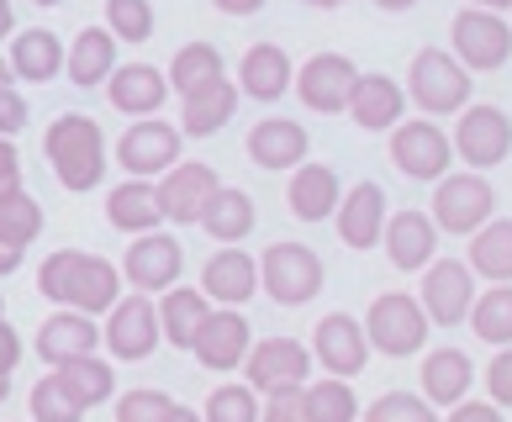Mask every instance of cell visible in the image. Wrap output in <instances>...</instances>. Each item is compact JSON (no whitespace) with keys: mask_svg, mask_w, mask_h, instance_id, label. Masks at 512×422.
<instances>
[{"mask_svg":"<svg viewBox=\"0 0 512 422\" xmlns=\"http://www.w3.org/2000/svg\"><path fill=\"white\" fill-rule=\"evenodd\" d=\"M470 328H476V338L491 343V349L512 343V280H507V285H491V291H476V306H470Z\"/></svg>","mask_w":512,"mask_h":422,"instance_id":"obj_37","label":"cell"},{"mask_svg":"<svg viewBox=\"0 0 512 422\" xmlns=\"http://www.w3.org/2000/svg\"><path fill=\"white\" fill-rule=\"evenodd\" d=\"M117 164L127 169V175H138V180L164 175V169H175V164H180V127L143 117L138 127H127V132H122V143H117Z\"/></svg>","mask_w":512,"mask_h":422,"instance_id":"obj_11","label":"cell"},{"mask_svg":"<svg viewBox=\"0 0 512 422\" xmlns=\"http://www.w3.org/2000/svg\"><path fill=\"white\" fill-rule=\"evenodd\" d=\"M449 153H454V143L444 138V127H433L423 117L396 122V132H391V159L407 180H444Z\"/></svg>","mask_w":512,"mask_h":422,"instance_id":"obj_8","label":"cell"},{"mask_svg":"<svg viewBox=\"0 0 512 422\" xmlns=\"http://www.w3.org/2000/svg\"><path fill=\"white\" fill-rule=\"evenodd\" d=\"M212 6L227 16H254V11H264V0H212Z\"/></svg>","mask_w":512,"mask_h":422,"instance_id":"obj_53","label":"cell"},{"mask_svg":"<svg viewBox=\"0 0 512 422\" xmlns=\"http://www.w3.org/2000/svg\"><path fill=\"white\" fill-rule=\"evenodd\" d=\"M470 380H476V364H470L460 349H433V354L423 359V396L439 401V407L465 401Z\"/></svg>","mask_w":512,"mask_h":422,"instance_id":"obj_32","label":"cell"},{"mask_svg":"<svg viewBox=\"0 0 512 422\" xmlns=\"http://www.w3.org/2000/svg\"><path fill=\"white\" fill-rule=\"evenodd\" d=\"M491 211H497V196L481 175H444L433 190V227H444V233H476L491 222Z\"/></svg>","mask_w":512,"mask_h":422,"instance_id":"obj_6","label":"cell"},{"mask_svg":"<svg viewBox=\"0 0 512 422\" xmlns=\"http://www.w3.org/2000/svg\"><path fill=\"white\" fill-rule=\"evenodd\" d=\"M454 53L465 59V69H502L512 59V27L497 11L470 6L454 16Z\"/></svg>","mask_w":512,"mask_h":422,"instance_id":"obj_7","label":"cell"},{"mask_svg":"<svg viewBox=\"0 0 512 422\" xmlns=\"http://www.w3.org/2000/svg\"><path fill=\"white\" fill-rule=\"evenodd\" d=\"M27 127V101L16 85H0V138H16Z\"/></svg>","mask_w":512,"mask_h":422,"instance_id":"obj_48","label":"cell"},{"mask_svg":"<svg viewBox=\"0 0 512 422\" xmlns=\"http://www.w3.org/2000/svg\"><path fill=\"white\" fill-rule=\"evenodd\" d=\"M106 32L117 43H148L154 37V6L148 0H106Z\"/></svg>","mask_w":512,"mask_h":422,"instance_id":"obj_40","label":"cell"},{"mask_svg":"<svg viewBox=\"0 0 512 422\" xmlns=\"http://www.w3.org/2000/svg\"><path fill=\"white\" fill-rule=\"evenodd\" d=\"M48 164L59 169L64 190H96L106 175V138L101 127L80 117V111H64L59 122L48 127Z\"/></svg>","mask_w":512,"mask_h":422,"instance_id":"obj_2","label":"cell"},{"mask_svg":"<svg viewBox=\"0 0 512 422\" xmlns=\"http://www.w3.org/2000/svg\"><path fill=\"white\" fill-rule=\"evenodd\" d=\"M37 291L59 306H74V312L96 317V312H111L117 306V291H122V270L106 264L96 254H80V248H64V254H48L43 270H37Z\"/></svg>","mask_w":512,"mask_h":422,"instance_id":"obj_1","label":"cell"},{"mask_svg":"<svg viewBox=\"0 0 512 422\" xmlns=\"http://www.w3.org/2000/svg\"><path fill=\"white\" fill-rule=\"evenodd\" d=\"M259 422H307V407H301V391H270L259 407Z\"/></svg>","mask_w":512,"mask_h":422,"instance_id":"obj_46","label":"cell"},{"mask_svg":"<svg viewBox=\"0 0 512 422\" xmlns=\"http://www.w3.org/2000/svg\"><path fill=\"white\" fill-rule=\"evenodd\" d=\"M470 306H476V270L460 264V259H433L428 275H423V312H428V322L454 328V322L470 317Z\"/></svg>","mask_w":512,"mask_h":422,"instance_id":"obj_9","label":"cell"},{"mask_svg":"<svg viewBox=\"0 0 512 422\" xmlns=\"http://www.w3.org/2000/svg\"><path fill=\"white\" fill-rule=\"evenodd\" d=\"M402 106H407V90L386 80V74H359V85L349 95V117L365 127V132H381L402 122Z\"/></svg>","mask_w":512,"mask_h":422,"instance_id":"obj_25","label":"cell"},{"mask_svg":"<svg viewBox=\"0 0 512 422\" xmlns=\"http://www.w3.org/2000/svg\"><path fill=\"white\" fill-rule=\"evenodd\" d=\"M470 270L497 285L512 280V222L507 217H491L486 227L470 233Z\"/></svg>","mask_w":512,"mask_h":422,"instance_id":"obj_34","label":"cell"},{"mask_svg":"<svg viewBox=\"0 0 512 422\" xmlns=\"http://www.w3.org/2000/svg\"><path fill=\"white\" fill-rule=\"evenodd\" d=\"M22 190V153L11 148V138H0V201Z\"/></svg>","mask_w":512,"mask_h":422,"instance_id":"obj_49","label":"cell"},{"mask_svg":"<svg viewBox=\"0 0 512 422\" xmlns=\"http://www.w3.org/2000/svg\"><path fill=\"white\" fill-rule=\"evenodd\" d=\"M212 312L206 306V291H191V285H169V296L159 301V328L169 338V349H191V338L201 328V317Z\"/></svg>","mask_w":512,"mask_h":422,"instance_id":"obj_35","label":"cell"},{"mask_svg":"<svg viewBox=\"0 0 512 422\" xmlns=\"http://www.w3.org/2000/svg\"><path fill=\"white\" fill-rule=\"evenodd\" d=\"M407 95L428 111V117H449V111H460V106H465V95H470V74H465V64L454 59V53L423 48V53L412 59Z\"/></svg>","mask_w":512,"mask_h":422,"instance_id":"obj_5","label":"cell"},{"mask_svg":"<svg viewBox=\"0 0 512 422\" xmlns=\"http://www.w3.org/2000/svg\"><path fill=\"white\" fill-rule=\"evenodd\" d=\"M16 264H22V248L0 233V275H16Z\"/></svg>","mask_w":512,"mask_h":422,"instance_id":"obj_52","label":"cell"},{"mask_svg":"<svg viewBox=\"0 0 512 422\" xmlns=\"http://www.w3.org/2000/svg\"><path fill=\"white\" fill-rule=\"evenodd\" d=\"M381 233H386V254L396 270H423L439 254V227L423 211H396V217H386Z\"/></svg>","mask_w":512,"mask_h":422,"instance_id":"obj_19","label":"cell"},{"mask_svg":"<svg viewBox=\"0 0 512 422\" xmlns=\"http://www.w3.org/2000/svg\"><path fill=\"white\" fill-rule=\"evenodd\" d=\"M111 69H117V37H111L106 27H85V32L69 43V53H64V74H69L80 90L106 85Z\"/></svg>","mask_w":512,"mask_h":422,"instance_id":"obj_26","label":"cell"},{"mask_svg":"<svg viewBox=\"0 0 512 422\" xmlns=\"http://www.w3.org/2000/svg\"><path fill=\"white\" fill-rule=\"evenodd\" d=\"M476 6H486V11H502V6H512V0H476Z\"/></svg>","mask_w":512,"mask_h":422,"instance_id":"obj_59","label":"cell"},{"mask_svg":"<svg viewBox=\"0 0 512 422\" xmlns=\"http://www.w3.org/2000/svg\"><path fill=\"white\" fill-rule=\"evenodd\" d=\"M233 111H238V85L227 80V74H217V80L185 90L180 127L191 132V138H212V132H222L227 122H233Z\"/></svg>","mask_w":512,"mask_h":422,"instance_id":"obj_20","label":"cell"},{"mask_svg":"<svg viewBox=\"0 0 512 422\" xmlns=\"http://www.w3.org/2000/svg\"><path fill=\"white\" fill-rule=\"evenodd\" d=\"M375 6H381V11H412L417 0H375Z\"/></svg>","mask_w":512,"mask_h":422,"instance_id":"obj_54","label":"cell"},{"mask_svg":"<svg viewBox=\"0 0 512 422\" xmlns=\"http://www.w3.org/2000/svg\"><path fill=\"white\" fill-rule=\"evenodd\" d=\"M365 338H370V349H381V354H391V359L417 354V349H423V338H428L423 301H412L407 291L375 296L370 317H365Z\"/></svg>","mask_w":512,"mask_h":422,"instance_id":"obj_4","label":"cell"},{"mask_svg":"<svg viewBox=\"0 0 512 422\" xmlns=\"http://www.w3.org/2000/svg\"><path fill=\"white\" fill-rule=\"evenodd\" d=\"M6 396H11V380H6V375H0V401H6Z\"/></svg>","mask_w":512,"mask_h":422,"instance_id":"obj_60","label":"cell"},{"mask_svg":"<svg viewBox=\"0 0 512 422\" xmlns=\"http://www.w3.org/2000/svg\"><path fill=\"white\" fill-rule=\"evenodd\" d=\"M386 227V190L381 185H354L344 201H338V238L349 248H375Z\"/></svg>","mask_w":512,"mask_h":422,"instance_id":"obj_22","label":"cell"},{"mask_svg":"<svg viewBox=\"0 0 512 422\" xmlns=\"http://www.w3.org/2000/svg\"><path fill=\"white\" fill-rule=\"evenodd\" d=\"M32 6H59V0H32Z\"/></svg>","mask_w":512,"mask_h":422,"instance_id":"obj_61","label":"cell"},{"mask_svg":"<svg viewBox=\"0 0 512 422\" xmlns=\"http://www.w3.org/2000/svg\"><path fill=\"white\" fill-rule=\"evenodd\" d=\"M16 359H22V338H16V328L0 317V375H11Z\"/></svg>","mask_w":512,"mask_h":422,"instance_id":"obj_51","label":"cell"},{"mask_svg":"<svg viewBox=\"0 0 512 422\" xmlns=\"http://www.w3.org/2000/svg\"><path fill=\"white\" fill-rule=\"evenodd\" d=\"M32 417H37V422H80L85 407L48 375V380H37V386H32Z\"/></svg>","mask_w":512,"mask_h":422,"instance_id":"obj_44","label":"cell"},{"mask_svg":"<svg viewBox=\"0 0 512 422\" xmlns=\"http://www.w3.org/2000/svg\"><path fill=\"white\" fill-rule=\"evenodd\" d=\"M53 380H59V386H64L74 401H80V407H101V401L117 391V375H111V364L96 359V354L59 364V370H53Z\"/></svg>","mask_w":512,"mask_h":422,"instance_id":"obj_36","label":"cell"},{"mask_svg":"<svg viewBox=\"0 0 512 422\" xmlns=\"http://www.w3.org/2000/svg\"><path fill=\"white\" fill-rule=\"evenodd\" d=\"M175 417V401L164 391H127L117 401V422H169Z\"/></svg>","mask_w":512,"mask_h":422,"instance_id":"obj_45","label":"cell"},{"mask_svg":"<svg viewBox=\"0 0 512 422\" xmlns=\"http://www.w3.org/2000/svg\"><path fill=\"white\" fill-rule=\"evenodd\" d=\"M217 190V169L212 164H175L159 180V211L169 222H201V206Z\"/></svg>","mask_w":512,"mask_h":422,"instance_id":"obj_18","label":"cell"},{"mask_svg":"<svg viewBox=\"0 0 512 422\" xmlns=\"http://www.w3.org/2000/svg\"><path fill=\"white\" fill-rule=\"evenodd\" d=\"M259 391L254 386H217L212 401H206L201 422H259Z\"/></svg>","mask_w":512,"mask_h":422,"instance_id":"obj_42","label":"cell"},{"mask_svg":"<svg viewBox=\"0 0 512 422\" xmlns=\"http://www.w3.org/2000/svg\"><path fill=\"white\" fill-rule=\"evenodd\" d=\"M96 343H101V328L90 322L85 312H59V317H48L43 322V333H37V354H43V364H69V359H85V354H96Z\"/></svg>","mask_w":512,"mask_h":422,"instance_id":"obj_21","label":"cell"},{"mask_svg":"<svg viewBox=\"0 0 512 422\" xmlns=\"http://www.w3.org/2000/svg\"><path fill=\"white\" fill-rule=\"evenodd\" d=\"M307 6H317V11H333V6H344V0H307Z\"/></svg>","mask_w":512,"mask_h":422,"instance_id":"obj_58","label":"cell"},{"mask_svg":"<svg viewBox=\"0 0 512 422\" xmlns=\"http://www.w3.org/2000/svg\"><path fill=\"white\" fill-rule=\"evenodd\" d=\"M301 407H307V422H354L359 417V401L349 380H312L301 386Z\"/></svg>","mask_w":512,"mask_h":422,"instance_id":"obj_38","label":"cell"},{"mask_svg":"<svg viewBox=\"0 0 512 422\" xmlns=\"http://www.w3.org/2000/svg\"><path fill=\"white\" fill-rule=\"evenodd\" d=\"M185 270V248L164 233H138V243L127 248V285L132 291H169Z\"/></svg>","mask_w":512,"mask_h":422,"instance_id":"obj_16","label":"cell"},{"mask_svg":"<svg viewBox=\"0 0 512 422\" xmlns=\"http://www.w3.org/2000/svg\"><path fill=\"white\" fill-rule=\"evenodd\" d=\"M106 217H111V227H117V233H154V227L164 222L159 185L132 175L127 185H117V190L106 196Z\"/></svg>","mask_w":512,"mask_h":422,"instance_id":"obj_29","label":"cell"},{"mask_svg":"<svg viewBox=\"0 0 512 422\" xmlns=\"http://www.w3.org/2000/svg\"><path fill=\"white\" fill-rule=\"evenodd\" d=\"M249 322H243L238 306H222V312H206L201 328L191 338V354L206 364V370H238L249 359Z\"/></svg>","mask_w":512,"mask_h":422,"instance_id":"obj_12","label":"cell"},{"mask_svg":"<svg viewBox=\"0 0 512 422\" xmlns=\"http://www.w3.org/2000/svg\"><path fill=\"white\" fill-rule=\"evenodd\" d=\"M238 90L254 95V101H280V95L291 90V59H286V48L254 43L249 53H243V64H238Z\"/></svg>","mask_w":512,"mask_h":422,"instance_id":"obj_28","label":"cell"},{"mask_svg":"<svg viewBox=\"0 0 512 422\" xmlns=\"http://www.w3.org/2000/svg\"><path fill=\"white\" fill-rule=\"evenodd\" d=\"M0 233H6L16 248H27L37 233H43V206H37L27 190L6 196V201H0Z\"/></svg>","mask_w":512,"mask_h":422,"instance_id":"obj_41","label":"cell"},{"mask_svg":"<svg viewBox=\"0 0 512 422\" xmlns=\"http://www.w3.org/2000/svg\"><path fill=\"white\" fill-rule=\"evenodd\" d=\"M486 386H491V401L512 407V343L497 349V359H491V370H486Z\"/></svg>","mask_w":512,"mask_h":422,"instance_id":"obj_47","label":"cell"},{"mask_svg":"<svg viewBox=\"0 0 512 422\" xmlns=\"http://www.w3.org/2000/svg\"><path fill=\"white\" fill-rule=\"evenodd\" d=\"M249 159L259 169H296L307 159V127H296L291 117H270L249 132Z\"/></svg>","mask_w":512,"mask_h":422,"instance_id":"obj_27","label":"cell"},{"mask_svg":"<svg viewBox=\"0 0 512 422\" xmlns=\"http://www.w3.org/2000/svg\"><path fill=\"white\" fill-rule=\"evenodd\" d=\"M222 74V53L212 48V43H185L180 53H175V64H169V90H196V85H206V80H217Z\"/></svg>","mask_w":512,"mask_h":422,"instance_id":"obj_39","label":"cell"},{"mask_svg":"<svg viewBox=\"0 0 512 422\" xmlns=\"http://www.w3.org/2000/svg\"><path fill=\"white\" fill-rule=\"evenodd\" d=\"M243 364H249L254 391L270 396V391H301V380L312 370V354L296 338H264V343H254V354Z\"/></svg>","mask_w":512,"mask_h":422,"instance_id":"obj_15","label":"cell"},{"mask_svg":"<svg viewBox=\"0 0 512 422\" xmlns=\"http://www.w3.org/2000/svg\"><path fill=\"white\" fill-rule=\"evenodd\" d=\"M0 306H6V296H0ZM0 317H6V312H0Z\"/></svg>","mask_w":512,"mask_h":422,"instance_id":"obj_62","label":"cell"},{"mask_svg":"<svg viewBox=\"0 0 512 422\" xmlns=\"http://www.w3.org/2000/svg\"><path fill=\"white\" fill-rule=\"evenodd\" d=\"M454 148L465 153L470 169H491L512 153V122L497 106H465V122L454 127Z\"/></svg>","mask_w":512,"mask_h":422,"instance_id":"obj_14","label":"cell"},{"mask_svg":"<svg viewBox=\"0 0 512 422\" xmlns=\"http://www.w3.org/2000/svg\"><path fill=\"white\" fill-rule=\"evenodd\" d=\"M169 422H201V412H191V407H175V417Z\"/></svg>","mask_w":512,"mask_h":422,"instance_id":"obj_56","label":"cell"},{"mask_svg":"<svg viewBox=\"0 0 512 422\" xmlns=\"http://www.w3.org/2000/svg\"><path fill=\"white\" fill-rule=\"evenodd\" d=\"M359 85V69L344 59V53H317L296 69V95L312 111H349V95Z\"/></svg>","mask_w":512,"mask_h":422,"instance_id":"obj_13","label":"cell"},{"mask_svg":"<svg viewBox=\"0 0 512 422\" xmlns=\"http://www.w3.org/2000/svg\"><path fill=\"white\" fill-rule=\"evenodd\" d=\"M16 74H11V59H0V85H11Z\"/></svg>","mask_w":512,"mask_h":422,"instance_id":"obj_57","label":"cell"},{"mask_svg":"<svg viewBox=\"0 0 512 422\" xmlns=\"http://www.w3.org/2000/svg\"><path fill=\"white\" fill-rule=\"evenodd\" d=\"M11 32V0H0V37Z\"/></svg>","mask_w":512,"mask_h":422,"instance_id":"obj_55","label":"cell"},{"mask_svg":"<svg viewBox=\"0 0 512 422\" xmlns=\"http://www.w3.org/2000/svg\"><path fill=\"white\" fill-rule=\"evenodd\" d=\"M259 285L280 306H307L322 291V259L307 243H270L259 259Z\"/></svg>","mask_w":512,"mask_h":422,"instance_id":"obj_3","label":"cell"},{"mask_svg":"<svg viewBox=\"0 0 512 422\" xmlns=\"http://www.w3.org/2000/svg\"><path fill=\"white\" fill-rule=\"evenodd\" d=\"M444 422H502V412L491 401H454V412Z\"/></svg>","mask_w":512,"mask_h":422,"instance_id":"obj_50","label":"cell"},{"mask_svg":"<svg viewBox=\"0 0 512 422\" xmlns=\"http://www.w3.org/2000/svg\"><path fill=\"white\" fill-rule=\"evenodd\" d=\"M254 201L243 196V190H233V185H217L212 190V201L201 206V227L212 233L217 243H238V238H249L254 233Z\"/></svg>","mask_w":512,"mask_h":422,"instance_id":"obj_31","label":"cell"},{"mask_svg":"<svg viewBox=\"0 0 512 422\" xmlns=\"http://www.w3.org/2000/svg\"><path fill=\"white\" fill-rule=\"evenodd\" d=\"M254 285H259L254 259L243 254V248H233V243H222V254H212L206 270H201V291L212 301H222V306H243L254 296Z\"/></svg>","mask_w":512,"mask_h":422,"instance_id":"obj_24","label":"cell"},{"mask_svg":"<svg viewBox=\"0 0 512 422\" xmlns=\"http://www.w3.org/2000/svg\"><path fill=\"white\" fill-rule=\"evenodd\" d=\"M286 206L296 211L301 222H322L328 211H338V175L328 164H296L291 190H286Z\"/></svg>","mask_w":512,"mask_h":422,"instance_id":"obj_30","label":"cell"},{"mask_svg":"<svg viewBox=\"0 0 512 422\" xmlns=\"http://www.w3.org/2000/svg\"><path fill=\"white\" fill-rule=\"evenodd\" d=\"M317 359H322V370L338 375V380L359 375V370H365V359H370L365 322H354L349 312L322 317V322H317Z\"/></svg>","mask_w":512,"mask_h":422,"instance_id":"obj_17","label":"cell"},{"mask_svg":"<svg viewBox=\"0 0 512 422\" xmlns=\"http://www.w3.org/2000/svg\"><path fill=\"white\" fill-rule=\"evenodd\" d=\"M59 69H64V43H59L53 32L32 27V32H22V37L11 43V74H16V80L48 85Z\"/></svg>","mask_w":512,"mask_h":422,"instance_id":"obj_33","label":"cell"},{"mask_svg":"<svg viewBox=\"0 0 512 422\" xmlns=\"http://www.w3.org/2000/svg\"><path fill=\"white\" fill-rule=\"evenodd\" d=\"M106 349L117 354V359H148L159 349V338H164V328H159V306L148 301V296H127V301H117L106 312Z\"/></svg>","mask_w":512,"mask_h":422,"instance_id":"obj_10","label":"cell"},{"mask_svg":"<svg viewBox=\"0 0 512 422\" xmlns=\"http://www.w3.org/2000/svg\"><path fill=\"white\" fill-rule=\"evenodd\" d=\"M365 422H439L428 407V396H412V391H386L370 401Z\"/></svg>","mask_w":512,"mask_h":422,"instance_id":"obj_43","label":"cell"},{"mask_svg":"<svg viewBox=\"0 0 512 422\" xmlns=\"http://www.w3.org/2000/svg\"><path fill=\"white\" fill-rule=\"evenodd\" d=\"M111 106L122 111V117H154V111L164 106V95H169V80L154 69V64H122V69H111Z\"/></svg>","mask_w":512,"mask_h":422,"instance_id":"obj_23","label":"cell"}]
</instances>
